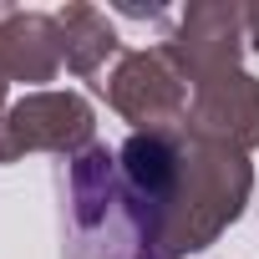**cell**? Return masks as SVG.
<instances>
[{"label":"cell","mask_w":259,"mask_h":259,"mask_svg":"<svg viewBox=\"0 0 259 259\" xmlns=\"http://www.w3.org/2000/svg\"><path fill=\"white\" fill-rule=\"evenodd\" d=\"M122 183L148 208L173 259L208 249L249 203L254 168L244 153L173 133H133L117 148Z\"/></svg>","instance_id":"1"},{"label":"cell","mask_w":259,"mask_h":259,"mask_svg":"<svg viewBox=\"0 0 259 259\" xmlns=\"http://www.w3.org/2000/svg\"><path fill=\"white\" fill-rule=\"evenodd\" d=\"M188 138L249 153L259 143V81L249 71H224L193 87L188 102V122H183Z\"/></svg>","instance_id":"6"},{"label":"cell","mask_w":259,"mask_h":259,"mask_svg":"<svg viewBox=\"0 0 259 259\" xmlns=\"http://www.w3.org/2000/svg\"><path fill=\"white\" fill-rule=\"evenodd\" d=\"M61 26L56 16L0 6V76L6 81H51L61 71Z\"/></svg>","instance_id":"7"},{"label":"cell","mask_w":259,"mask_h":259,"mask_svg":"<svg viewBox=\"0 0 259 259\" xmlns=\"http://www.w3.org/2000/svg\"><path fill=\"white\" fill-rule=\"evenodd\" d=\"M6 87H11V81H6V76H0V107H6Z\"/></svg>","instance_id":"10"},{"label":"cell","mask_w":259,"mask_h":259,"mask_svg":"<svg viewBox=\"0 0 259 259\" xmlns=\"http://www.w3.org/2000/svg\"><path fill=\"white\" fill-rule=\"evenodd\" d=\"M244 36H249V46L259 51V6H244Z\"/></svg>","instance_id":"9"},{"label":"cell","mask_w":259,"mask_h":259,"mask_svg":"<svg viewBox=\"0 0 259 259\" xmlns=\"http://www.w3.org/2000/svg\"><path fill=\"white\" fill-rule=\"evenodd\" d=\"M56 26H61V61H66V71H76L87 81H97L112 56H122V41H117L112 21L97 6H66V11H56Z\"/></svg>","instance_id":"8"},{"label":"cell","mask_w":259,"mask_h":259,"mask_svg":"<svg viewBox=\"0 0 259 259\" xmlns=\"http://www.w3.org/2000/svg\"><path fill=\"white\" fill-rule=\"evenodd\" d=\"M92 107L76 92H31L16 107L0 112V163H16L26 153H61L76 158L81 148H92Z\"/></svg>","instance_id":"4"},{"label":"cell","mask_w":259,"mask_h":259,"mask_svg":"<svg viewBox=\"0 0 259 259\" xmlns=\"http://www.w3.org/2000/svg\"><path fill=\"white\" fill-rule=\"evenodd\" d=\"M102 92L117 107V117H127L138 133H173V127L188 122L193 76L183 71L173 46L158 41L148 51H122L117 66L107 71Z\"/></svg>","instance_id":"3"},{"label":"cell","mask_w":259,"mask_h":259,"mask_svg":"<svg viewBox=\"0 0 259 259\" xmlns=\"http://www.w3.org/2000/svg\"><path fill=\"white\" fill-rule=\"evenodd\" d=\"M56 188L66 234L61 259H173L148 208L122 183L117 153H107L102 143L81 148L76 158H61Z\"/></svg>","instance_id":"2"},{"label":"cell","mask_w":259,"mask_h":259,"mask_svg":"<svg viewBox=\"0 0 259 259\" xmlns=\"http://www.w3.org/2000/svg\"><path fill=\"white\" fill-rule=\"evenodd\" d=\"M168 26V46L183 61V71L198 81L239 71V51H244V6H183L178 16L163 21Z\"/></svg>","instance_id":"5"}]
</instances>
